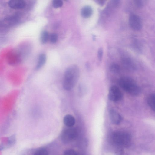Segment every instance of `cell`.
Wrapping results in <instances>:
<instances>
[{
    "label": "cell",
    "mask_w": 155,
    "mask_h": 155,
    "mask_svg": "<svg viewBox=\"0 0 155 155\" xmlns=\"http://www.w3.org/2000/svg\"><path fill=\"white\" fill-rule=\"evenodd\" d=\"M122 63L125 67L127 69L129 70H133L135 68V65L130 59L128 58H125L123 59Z\"/></svg>",
    "instance_id": "cell-11"
},
{
    "label": "cell",
    "mask_w": 155,
    "mask_h": 155,
    "mask_svg": "<svg viewBox=\"0 0 155 155\" xmlns=\"http://www.w3.org/2000/svg\"><path fill=\"white\" fill-rule=\"evenodd\" d=\"M49 38L51 42L55 43L58 39V35L55 33H51L49 36Z\"/></svg>",
    "instance_id": "cell-17"
},
{
    "label": "cell",
    "mask_w": 155,
    "mask_h": 155,
    "mask_svg": "<svg viewBox=\"0 0 155 155\" xmlns=\"http://www.w3.org/2000/svg\"><path fill=\"white\" fill-rule=\"evenodd\" d=\"M147 101L148 106L153 111L155 109V96L154 94H150L147 97Z\"/></svg>",
    "instance_id": "cell-12"
},
{
    "label": "cell",
    "mask_w": 155,
    "mask_h": 155,
    "mask_svg": "<svg viewBox=\"0 0 155 155\" xmlns=\"http://www.w3.org/2000/svg\"><path fill=\"white\" fill-rule=\"evenodd\" d=\"M80 76V70L76 65L70 66L66 70L64 75L63 87L66 90H70L76 84Z\"/></svg>",
    "instance_id": "cell-1"
},
{
    "label": "cell",
    "mask_w": 155,
    "mask_h": 155,
    "mask_svg": "<svg viewBox=\"0 0 155 155\" xmlns=\"http://www.w3.org/2000/svg\"><path fill=\"white\" fill-rule=\"evenodd\" d=\"M49 35L48 33L46 31H44L42 32L41 36V41L42 43H46L49 39Z\"/></svg>",
    "instance_id": "cell-14"
},
{
    "label": "cell",
    "mask_w": 155,
    "mask_h": 155,
    "mask_svg": "<svg viewBox=\"0 0 155 155\" xmlns=\"http://www.w3.org/2000/svg\"><path fill=\"white\" fill-rule=\"evenodd\" d=\"M119 83L122 89L132 95L137 96L140 93V88L135 81L130 78H121L119 80Z\"/></svg>",
    "instance_id": "cell-2"
},
{
    "label": "cell",
    "mask_w": 155,
    "mask_h": 155,
    "mask_svg": "<svg viewBox=\"0 0 155 155\" xmlns=\"http://www.w3.org/2000/svg\"><path fill=\"white\" fill-rule=\"evenodd\" d=\"M16 141V137L15 134H13L10 137L8 141V144L10 146L14 145Z\"/></svg>",
    "instance_id": "cell-16"
},
{
    "label": "cell",
    "mask_w": 155,
    "mask_h": 155,
    "mask_svg": "<svg viewBox=\"0 0 155 155\" xmlns=\"http://www.w3.org/2000/svg\"><path fill=\"white\" fill-rule=\"evenodd\" d=\"M46 60V56L44 54H40L38 57V61L36 68L38 69L41 68L45 63Z\"/></svg>",
    "instance_id": "cell-13"
},
{
    "label": "cell",
    "mask_w": 155,
    "mask_h": 155,
    "mask_svg": "<svg viewBox=\"0 0 155 155\" xmlns=\"http://www.w3.org/2000/svg\"><path fill=\"white\" fill-rule=\"evenodd\" d=\"M109 117L111 122L115 125L120 124L123 120L121 115L114 109H111L110 110Z\"/></svg>",
    "instance_id": "cell-7"
},
{
    "label": "cell",
    "mask_w": 155,
    "mask_h": 155,
    "mask_svg": "<svg viewBox=\"0 0 155 155\" xmlns=\"http://www.w3.org/2000/svg\"><path fill=\"white\" fill-rule=\"evenodd\" d=\"M96 1L99 5L101 6H103L105 2V1L104 0H97Z\"/></svg>",
    "instance_id": "cell-23"
},
{
    "label": "cell",
    "mask_w": 155,
    "mask_h": 155,
    "mask_svg": "<svg viewBox=\"0 0 155 155\" xmlns=\"http://www.w3.org/2000/svg\"><path fill=\"white\" fill-rule=\"evenodd\" d=\"M108 97L109 99L111 101L117 102L122 99L123 94L117 87L113 86L110 88Z\"/></svg>",
    "instance_id": "cell-4"
},
{
    "label": "cell",
    "mask_w": 155,
    "mask_h": 155,
    "mask_svg": "<svg viewBox=\"0 0 155 155\" xmlns=\"http://www.w3.org/2000/svg\"><path fill=\"white\" fill-rule=\"evenodd\" d=\"M52 5L54 8H58L62 6L63 2L61 0H54L53 1Z\"/></svg>",
    "instance_id": "cell-18"
},
{
    "label": "cell",
    "mask_w": 155,
    "mask_h": 155,
    "mask_svg": "<svg viewBox=\"0 0 155 155\" xmlns=\"http://www.w3.org/2000/svg\"><path fill=\"white\" fill-rule=\"evenodd\" d=\"M25 1L23 0H11L8 2L9 7L14 9H21L25 7L26 6Z\"/></svg>",
    "instance_id": "cell-8"
},
{
    "label": "cell",
    "mask_w": 155,
    "mask_h": 155,
    "mask_svg": "<svg viewBox=\"0 0 155 155\" xmlns=\"http://www.w3.org/2000/svg\"><path fill=\"white\" fill-rule=\"evenodd\" d=\"M129 23L131 28L135 31H139L142 27V21L140 17L134 14H131L129 17Z\"/></svg>",
    "instance_id": "cell-6"
},
{
    "label": "cell",
    "mask_w": 155,
    "mask_h": 155,
    "mask_svg": "<svg viewBox=\"0 0 155 155\" xmlns=\"http://www.w3.org/2000/svg\"><path fill=\"white\" fill-rule=\"evenodd\" d=\"M77 135V132L75 129L69 128L64 132L61 136V139L64 143H68L74 140Z\"/></svg>",
    "instance_id": "cell-5"
},
{
    "label": "cell",
    "mask_w": 155,
    "mask_h": 155,
    "mask_svg": "<svg viewBox=\"0 0 155 155\" xmlns=\"http://www.w3.org/2000/svg\"><path fill=\"white\" fill-rule=\"evenodd\" d=\"M75 119L72 115H66L63 118V122L67 126L69 127H73L75 123Z\"/></svg>",
    "instance_id": "cell-9"
},
{
    "label": "cell",
    "mask_w": 155,
    "mask_h": 155,
    "mask_svg": "<svg viewBox=\"0 0 155 155\" xmlns=\"http://www.w3.org/2000/svg\"><path fill=\"white\" fill-rule=\"evenodd\" d=\"M93 10L92 8L89 6H86L81 9V14L82 16L85 18L91 17L92 14Z\"/></svg>",
    "instance_id": "cell-10"
},
{
    "label": "cell",
    "mask_w": 155,
    "mask_h": 155,
    "mask_svg": "<svg viewBox=\"0 0 155 155\" xmlns=\"http://www.w3.org/2000/svg\"><path fill=\"white\" fill-rule=\"evenodd\" d=\"M135 3L136 5L138 8H140L143 6V3L141 0H135Z\"/></svg>",
    "instance_id": "cell-22"
},
{
    "label": "cell",
    "mask_w": 155,
    "mask_h": 155,
    "mask_svg": "<svg viewBox=\"0 0 155 155\" xmlns=\"http://www.w3.org/2000/svg\"><path fill=\"white\" fill-rule=\"evenodd\" d=\"M103 50L102 48H100L98 51L97 55L99 60L101 61L103 56Z\"/></svg>",
    "instance_id": "cell-21"
},
{
    "label": "cell",
    "mask_w": 155,
    "mask_h": 155,
    "mask_svg": "<svg viewBox=\"0 0 155 155\" xmlns=\"http://www.w3.org/2000/svg\"><path fill=\"white\" fill-rule=\"evenodd\" d=\"M47 150L45 149H41L37 151L33 155H48Z\"/></svg>",
    "instance_id": "cell-19"
},
{
    "label": "cell",
    "mask_w": 155,
    "mask_h": 155,
    "mask_svg": "<svg viewBox=\"0 0 155 155\" xmlns=\"http://www.w3.org/2000/svg\"><path fill=\"white\" fill-rule=\"evenodd\" d=\"M110 70L112 72L115 73H118L120 71V68L117 63L112 64L110 66Z\"/></svg>",
    "instance_id": "cell-15"
},
{
    "label": "cell",
    "mask_w": 155,
    "mask_h": 155,
    "mask_svg": "<svg viewBox=\"0 0 155 155\" xmlns=\"http://www.w3.org/2000/svg\"><path fill=\"white\" fill-rule=\"evenodd\" d=\"M131 139V136L129 134L123 131L115 132L111 136V140L113 143L119 146H127L130 143Z\"/></svg>",
    "instance_id": "cell-3"
},
{
    "label": "cell",
    "mask_w": 155,
    "mask_h": 155,
    "mask_svg": "<svg viewBox=\"0 0 155 155\" xmlns=\"http://www.w3.org/2000/svg\"><path fill=\"white\" fill-rule=\"evenodd\" d=\"M63 155H77L75 151L72 149H70L66 150Z\"/></svg>",
    "instance_id": "cell-20"
}]
</instances>
